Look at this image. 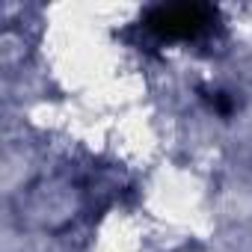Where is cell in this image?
Listing matches in <instances>:
<instances>
[{"instance_id": "1", "label": "cell", "mask_w": 252, "mask_h": 252, "mask_svg": "<svg viewBox=\"0 0 252 252\" xmlns=\"http://www.w3.org/2000/svg\"><path fill=\"white\" fill-rule=\"evenodd\" d=\"M217 21V9L208 3H160L143 12V30L160 42H190L205 36Z\"/></svg>"}]
</instances>
